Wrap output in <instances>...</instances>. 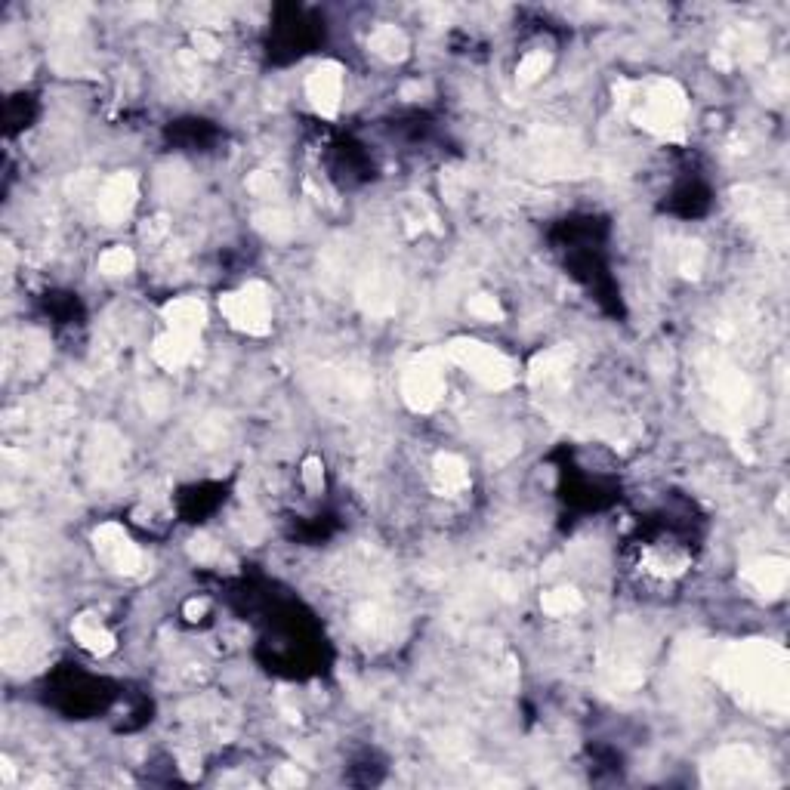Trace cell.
<instances>
[{
  "mask_svg": "<svg viewBox=\"0 0 790 790\" xmlns=\"http://www.w3.org/2000/svg\"><path fill=\"white\" fill-rule=\"evenodd\" d=\"M220 309L229 318V325L244 334H266L272 325V294L260 281H250L241 291L226 294L220 300Z\"/></svg>",
  "mask_w": 790,
  "mask_h": 790,
  "instance_id": "1",
  "label": "cell"
},
{
  "mask_svg": "<svg viewBox=\"0 0 790 790\" xmlns=\"http://www.w3.org/2000/svg\"><path fill=\"white\" fill-rule=\"evenodd\" d=\"M451 355L454 362L466 368V374H473L479 383L491 386V389H504L516 380V371H513V362L510 358L494 349V346H485V343H454L451 346Z\"/></svg>",
  "mask_w": 790,
  "mask_h": 790,
  "instance_id": "2",
  "label": "cell"
},
{
  "mask_svg": "<svg viewBox=\"0 0 790 790\" xmlns=\"http://www.w3.org/2000/svg\"><path fill=\"white\" fill-rule=\"evenodd\" d=\"M402 392H405V402L417 411H429L439 405L442 392H445V374L433 355H423L408 365L402 377Z\"/></svg>",
  "mask_w": 790,
  "mask_h": 790,
  "instance_id": "3",
  "label": "cell"
},
{
  "mask_svg": "<svg viewBox=\"0 0 790 790\" xmlns=\"http://www.w3.org/2000/svg\"><path fill=\"white\" fill-rule=\"evenodd\" d=\"M96 553H99V559L109 565V568H115V571H121V574H136L139 571V565H142V553H139V547L130 541L127 537V531L121 528V525H115V522H105V525H99V531H96Z\"/></svg>",
  "mask_w": 790,
  "mask_h": 790,
  "instance_id": "4",
  "label": "cell"
},
{
  "mask_svg": "<svg viewBox=\"0 0 790 790\" xmlns=\"http://www.w3.org/2000/svg\"><path fill=\"white\" fill-rule=\"evenodd\" d=\"M306 93L321 115H337L343 102V68L334 62H321L306 78Z\"/></svg>",
  "mask_w": 790,
  "mask_h": 790,
  "instance_id": "5",
  "label": "cell"
},
{
  "mask_svg": "<svg viewBox=\"0 0 790 790\" xmlns=\"http://www.w3.org/2000/svg\"><path fill=\"white\" fill-rule=\"evenodd\" d=\"M136 201V179L130 173H115L105 179V186L96 195V210L105 223H121Z\"/></svg>",
  "mask_w": 790,
  "mask_h": 790,
  "instance_id": "6",
  "label": "cell"
},
{
  "mask_svg": "<svg viewBox=\"0 0 790 790\" xmlns=\"http://www.w3.org/2000/svg\"><path fill=\"white\" fill-rule=\"evenodd\" d=\"M164 321H167V331L198 337L204 328V306L195 297H179L164 309Z\"/></svg>",
  "mask_w": 790,
  "mask_h": 790,
  "instance_id": "7",
  "label": "cell"
},
{
  "mask_svg": "<svg viewBox=\"0 0 790 790\" xmlns=\"http://www.w3.org/2000/svg\"><path fill=\"white\" fill-rule=\"evenodd\" d=\"M747 584L753 587V593L763 596H778L787 584V562L784 559H760L747 568Z\"/></svg>",
  "mask_w": 790,
  "mask_h": 790,
  "instance_id": "8",
  "label": "cell"
},
{
  "mask_svg": "<svg viewBox=\"0 0 790 790\" xmlns=\"http://www.w3.org/2000/svg\"><path fill=\"white\" fill-rule=\"evenodd\" d=\"M71 633H75L81 649H87L93 655H109L115 649V636L96 615H81L75 624H71Z\"/></svg>",
  "mask_w": 790,
  "mask_h": 790,
  "instance_id": "9",
  "label": "cell"
},
{
  "mask_svg": "<svg viewBox=\"0 0 790 790\" xmlns=\"http://www.w3.org/2000/svg\"><path fill=\"white\" fill-rule=\"evenodd\" d=\"M433 476H436L439 491H445V494H457V491H463L466 485H470V470H466V463L457 454H442L436 460Z\"/></svg>",
  "mask_w": 790,
  "mask_h": 790,
  "instance_id": "10",
  "label": "cell"
},
{
  "mask_svg": "<svg viewBox=\"0 0 790 790\" xmlns=\"http://www.w3.org/2000/svg\"><path fill=\"white\" fill-rule=\"evenodd\" d=\"M371 50L383 59H402V53L408 50V41L395 25H380L371 34Z\"/></svg>",
  "mask_w": 790,
  "mask_h": 790,
  "instance_id": "11",
  "label": "cell"
},
{
  "mask_svg": "<svg viewBox=\"0 0 790 790\" xmlns=\"http://www.w3.org/2000/svg\"><path fill=\"white\" fill-rule=\"evenodd\" d=\"M541 605H544V612H547V615L562 618V615H568V612H578V608H581V596L574 593V590H553V593H547V596L541 599Z\"/></svg>",
  "mask_w": 790,
  "mask_h": 790,
  "instance_id": "12",
  "label": "cell"
},
{
  "mask_svg": "<svg viewBox=\"0 0 790 790\" xmlns=\"http://www.w3.org/2000/svg\"><path fill=\"white\" fill-rule=\"evenodd\" d=\"M133 250L130 247H109L105 254L99 257V269L105 275H127L133 269Z\"/></svg>",
  "mask_w": 790,
  "mask_h": 790,
  "instance_id": "13",
  "label": "cell"
},
{
  "mask_svg": "<svg viewBox=\"0 0 790 790\" xmlns=\"http://www.w3.org/2000/svg\"><path fill=\"white\" fill-rule=\"evenodd\" d=\"M547 65H550V59H547V53H528L522 62H519V81L522 84H531V81H537L547 71Z\"/></svg>",
  "mask_w": 790,
  "mask_h": 790,
  "instance_id": "14",
  "label": "cell"
},
{
  "mask_svg": "<svg viewBox=\"0 0 790 790\" xmlns=\"http://www.w3.org/2000/svg\"><path fill=\"white\" fill-rule=\"evenodd\" d=\"M470 312L479 315V318H485V321L500 318V306H497L494 297H473V300H470Z\"/></svg>",
  "mask_w": 790,
  "mask_h": 790,
  "instance_id": "15",
  "label": "cell"
}]
</instances>
